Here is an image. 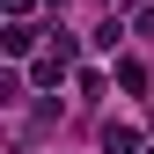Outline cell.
Wrapping results in <instances>:
<instances>
[{
  "label": "cell",
  "mask_w": 154,
  "mask_h": 154,
  "mask_svg": "<svg viewBox=\"0 0 154 154\" xmlns=\"http://www.w3.org/2000/svg\"><path fill=\"white\" fill-rule=\"evenodd\" d=\"M29 8H37V0H8V15H15V22H22V15H29Z\"/></svg>",
  "instance_id": "277c9868"
},
{
  "label": "cell",
  "mask_w": 154,
  "mask_h": 154,
  "mask_svg": "<svg viewBox=\"0 0 154 154\" xmlns=\"http://www.w3.org/2000/svg\"><path fill=\"white\" fill-rule=\"evenodd\" d=\"M0 44H8V59H22V51L37 44V29H29V22H8V37H0Z\"/></svg>",
  "instance_id": "7a4b0ae2"
},
{
  "label": "cell",
  "mask_w": 154,
  "mask_h": 154,
  "mask_svg": "<svg viewBox=\"0 0 154 154\" xmlns=\"http://www.w3.org/2000/svg\"><path fill=\"white\" fill-rule=\"evenodd\" d=\"M118 88L140 95V88H147V66H140V59H118Z\"/></svg>",
  "instance_id": "3957f363"
},
{
  "label": "cell",
  "mask_w": 154,
  "mask_h": 154,
  "mask_svg": "<svg viewBox=\"0 0 154 154\" xmlns=\"http://www.w3.org/2000/svg\"><path fill=\"white\" fill-rule=\"evenodd\" d=\"M103 154H140V132L132 125H103Z\"/></svg>",
  "instance_id": "6da1fadb"
}]
</instances>
